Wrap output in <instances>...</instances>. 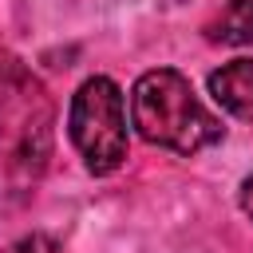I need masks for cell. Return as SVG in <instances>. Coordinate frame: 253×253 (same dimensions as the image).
Instances as JSON below:
<instances>
[{
  "label": "cell",
  "mask_w": 253,
  "mask_h": 253,
  "mask_svg": "<svg viewBox=\"0 0 253 253\" xmlns=\"http://www.w3.org/2000/svg\"><path fill=\"white\" fill-rule=\"evenodd\" d=\"M241 210H245V213L253 217V174H249V178L241 182Z\"/></svg>",
  "instance_id": "obj_5"
},
{
  "label": "cell",
  "mask_w": 253,
  "mask_h": 253,
  "mask_svg": "<svg viewBox=\"0 0 253 253\" xmlns=\"http://www.w3.org/2000/svg\"><path fill=\"white\" fill-rule=\"evenodd\" d=\"M130 123L150 146L174 154H198L221 138V123L202 107L190 79L174 67L138 75L130 91Z\"/></svg>",
  "instance_id": "obj_1"
},
{
  "label": "cell",
  "mask_w": 253,
  "mask_h": 253,
  "mask_svg": "<svg viewBox=\"0 0 253 253\" xmlns=\"http://www.w3.org/2000/svg\"><path fill=\"white\" fill-rule=\"evenodd\" d=\"M210 95L233 119L253 123V59H229L210 75Z\"/></svg>",
  "instance_id": "obj_3"
},
{
  "label": "cell",
  "mask_w": 253,
  "mask_h": 253,
  "mask_svg": "<svg viewBox=\"0 0 253 253\" xmlns=\"http://www.w3.org/2000/svg\"><path fill=\"white\" fill-rule=\"evenodd\" d=\"M206 36L225 47L253 43V0H225V8L206 24Z\"/></svg>",
  "instance_id": "obj_4"
},
{
  "label": "cell",
  "mask_w": 253,
  "mask_h": 253,
  "mask_svg": "<svg viewBox=\"0 0 253 253\" xmlns=\"http://www.w3.org/2000/svg\"><path fill=\"white\" fill-rule=\"evenodd\" d=\"M67 134L91 174H115L126 162V107L123 91L107 75H91L71 95Z\"/></svg>",
  "instance_id": "obj_2"
}]
</instances>
